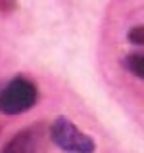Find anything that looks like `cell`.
<instances>
[{"instance_id": "cell-5", "label": "cell", "mask_w": 144, "mask_h": 153, "mask_svg": "<svg viewBox=\"0 0 144 153\" xmlns=\"http://www.w3.org/2000/svg\"><path fill=\"white\" fill-rule=\"evenodd\" d=\"M127 38H129V42H133V44L144 46V25H134L133 29H129Z\"/></svg>"}, {"instance_id": "cell-1", "label": "cell", "mask_w": 144, "mask_h": 153, "mask_svg": "<svg viewBox=\"0 0 144 153\" xmlns=\"http://www.w3.org/2000/svg\"><path fill=\"white\" fill-rule=\"evenodd\" d=\"M37 86L31 80L16 76L0 90V113L19 115L37 103Z\"/></svg>"}, {"instance_id": "cell-4", "label": "cell", "mask_w": 144, "mask_h": 153, "mask_svg": "<svg viewBox=\"0 0 144 153\" xmlns=\"http://www.w3.org/2000/svg\"><path fill=\"white\" fill-rule=\"evenodd\" d=\"M125 65L134 76L144 80V54H131L125 59Z\"/></svg>"}, {"instance_id": "cell-3", "label": "cell", "mask_w": 144, "mask_h": 153, "mask_svg": "<svg viewBox=\"0 0 144 153\" xmlns=\"http://www.w3.org/2000/svg\"><path fill=\"white\" fill-rule=\"evenodd\" d=\"M46 147V126L40 123L19 130L12 136L0 153H42Z\"/></svg>"}, {"instance_id": "cell-2", "label": "cell", "mask_w": 144, "mask_h": 153, "mask_svg": "<svg viewBox=\"0 0 144 153\" xmlns=\"http://www.w3.org/2000/svg\"><path fill=\"white\" fill-rule=\"evenodd\" d=\"M48 130H50V140L67 153H94L96 149L92 138L86 136L81 128H77L67 117L54 119Z\"/></svg>"}]
</instances>
